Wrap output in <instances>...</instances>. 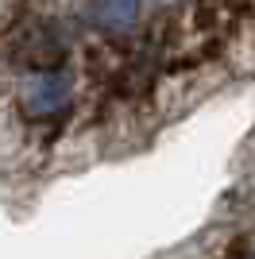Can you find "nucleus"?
<instances>
[{"mask_svg":"<svg viewBox=\"0 0 255 259\" xmlns=\"http://www.w3.org/2000/svg\"><path fill=\"white\" fill-rule=\"evenodd\" d=\"M74 97V81L66 70H31L20 81V105L31 120H51L58 116Z\"/></svg>","mask_w":255,"mask_h":259,"instance_id":"nucleus-1","label":"nucleus"},{"mask_svg":"<svg viewBox=\"0 0 255 259\" xmlns=\"http://www.w3.org/2000/svg\"><path fill=\"white\" fill-rule=\"evenodd\" d=\"M143 0H93V27H101L105 35H124L136 27Z\"/></svg>","mask_w":255,"mask_h":259,"instance_id":"nucleus-2","label":"nucleus"}]
</instances>
